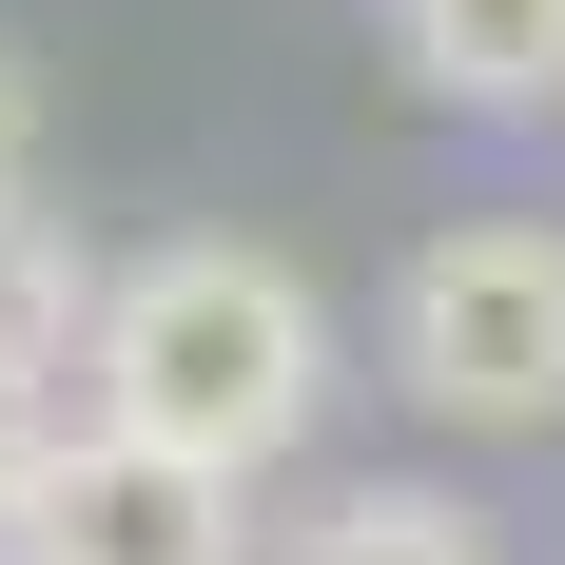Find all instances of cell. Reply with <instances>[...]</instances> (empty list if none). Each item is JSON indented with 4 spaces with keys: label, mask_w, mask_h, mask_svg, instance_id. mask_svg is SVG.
I'll return each mask as SVG.
<instances>
[{
    "label": "cell",
    "mask_w": 565,
    "mask_h": 565,
    "mask_svg": "<svg viewBox=\"0 0 565 565\" xmlns=\"http://www.w3.org/2000/svg\"><path fill=\"white\" fill-rule=\"evenodd\" d=\"M78 312H98V274H78V234L0 175V371H58L78 351Z\"/></svg>",
    "instance_id": "8992f818"
},
{
    "label": "cell",
    "mask_w": 565,
    "mask_h": 565,
    "mask_svg": "<svg viewBox=\"0 0 565 565\" xmlns=\"http://www.w3.org/2000/svg\"><path fill=\"white\" fill-rule=\"evenodd\" d=\"M391 371L449 429H565V215H449L391 292Z\"/></svg>",
    "instance_id": "7a4b0ae2"
},
{
    "label": "cell",
    "mask_w": 565,
    "mask_h": 565,
    "mask_svg": "<svg viewBox=\"0 0 565 565\" xmlns=\"http://www.w3.org/2000/svg\"><path fill=\"white\" fill-rule=\"evenodd\" d=\"M78 409L254 488V468L332 409V312H312V274L254 254V234H175V254L98 274V312H78Z\"/></svg>",
    "instance_id": "6da1fadb"
},
{
    "label": "cell",
    "mask_w": 565,
    "mask_h": 565,
    "mask_svg": "<svg viewBox=\"0 0 565 565\" xmlns=\"http://www.w3.org/2000/svg\"><path fill=\"white\" fill-rule=\"evenodd\" d=\"M292 565H508V546H488V508H449V488H332V508L292 526Z\"/></svg>",
    "instance_id": "5b68a950"
},
{
    "label": "cell",
    "mask_w": 565,
    "mask_h": 565,
    "mask_svg": "<svg viewBox=\"0 0 565 565\" xmlns=\"http://www.w3.org/2000/svg\"><path fill=\"white\" fill-rule=\"evenodd\" d=\"M0 175H20V58H0Z\"/></svg>",
    "instance_id": "ba28073f"
},
{
    "label": "cell",
    "mask_w": 565,
    "mask_h": 565,
    "mask_svg": "<svg viewBox=\"0 0 565 565\" xmlns=\"http://www.w3.org/2000/svg\"><path fill=\"white\" fill-rule=\"evenodd\" d=\"M409 20V78L449 117H546L565 98V0H391Z\"/></svg>",
    "instance_id": "277c9868"
},
{
    "label": "cell",
    "mask_w": 565,
    "mask_h": 565,
    "mask_svg": "<svg viewBox=\"0 0 565 565\" xmlns=\"http://www.w3.org/2000/svg\"><path fill=\"white\" fill-rule=\"evenodd\" d=\"M58 429H78V409H58V371H0V526H20V488H40Z\"/></svg>",
    "instance_id": "52a82bcc"
},
{
    "label": "cell",
    "mask_w": 565,
    "mask_h": 565,
    "mask_svg": "<svg viewBox=\"0 0 565 565\" xmlns=\"http://www.w3.org/2000/svg\"><path fill=\"white\" fill-rule=\"evenodd\" d=\"M0 565H254V526H234V468L137 449V429L78 409L20 488V526H0Z\"/></svg>",
    "instance_id": "3957f363"
}]
</instances>
